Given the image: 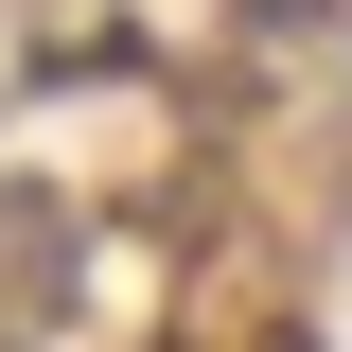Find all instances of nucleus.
Instances as JSON below:
<instances>
[]
</instances>
